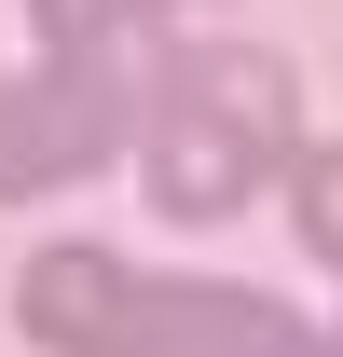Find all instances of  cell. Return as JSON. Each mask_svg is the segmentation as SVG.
Returning <instances> with one entry per match:
<instances>
[{
	"label": "cell",
	"instance_id": "6da1fadb",
	"mask_svg": "<svg viewBox=\"0 0 343 357\" xmlns=\"http://www.w3.org/2000/svg\"><path fill=\"white\" fill-rule=\"evenodd\" d=\"M124 137H137V124H124L96 83H69V69L0 83V206H28V192H55V178H96Z\"/></svg>",
	"mask_w": 343,
	"mask_h": 357
},
{
	"label": "cell",
	"instance_id": "7a4b0ae2",
	"mask_svg": "<svg viewBox=\"0 0 343 357\" xmlns=\"http://www.w3.org/2000/svg\"><path fill=\"white\" fill-rule=\"evenodd\" d=\"M289 316L261 289H178V275H124V303L96 330V357H275Z\"/></svg>",
	"mask_w": 343,
	"mask_h": 357
},
{
	"label": "cell",
	"instance_id": "3957f363",
	"mask_svg": "<svg viewBox=\"0 0 343 357\" xmlns=\"http://www.w3.org/2000/svg\"><path fill=\"white\" fill-rule=\"evenodd\" d=\"M261 165H275V151H261V137H234L220 110H192V96H178L165 124H151V192H165L178 220H234Z\"/></svg>",
	"mask_w": 343,
	"mask_h": 357
},
{
	"label": "cell",
	"instance_id": "277c9868",
	"mask_svg": "<svg viewBox=\"0 0 343 357\" xmlns=\"http://www.w3.org/2000/svg\"><path fill=\"white\" fill-rule=\"evenodd\" d=\"M110 303H124V261H110V248H42V261L14 275V316H28L42 357H96Z\"/></svg>",
	"mask_w": 343,
	"mask_h": 357
},
{
	"label": "cell",
	"instance_id": "5b68a950",
	"mask_svg": "<svg viewBox=\"0 0 343 357\" xmlns=\"http://www.w3.org/2000/svg\"><path fill=\"white\" fill-rule=\"evenodd\" d=\"M165 96L220 110V124H234V137H261V151H289V137H302V83H289L261 42H206V55H178V83H165Z\"/></svg>",
	"mask_w": 343,
	"mask_h": 357
},
{
	"label": "cell",
	"instance_id": "8992f818",
	"mask_svg": "<svg viewBox=\"0 0 343 357\" xmlns=\"http://www.w3.org/2000/svg\"><path fill=\"white\" fill-rule=\"evenodd\" d=\"M289 220H302V248H330V261H343V137H330V151H302V206H289Z\"/></svg>",
	"mask_w": 343,
	"mask_h": 357
}]
</instances>
